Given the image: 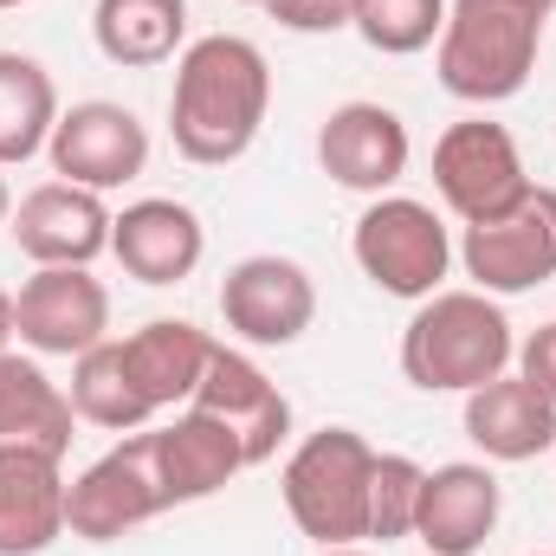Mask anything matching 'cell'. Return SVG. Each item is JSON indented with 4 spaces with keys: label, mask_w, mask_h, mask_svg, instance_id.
<instances>
[{
    "label": "cell",
    "mask_w": 556,
    "mask_h": 556,
    "mask_svg": "<svg viewBox=\"0 0 556 556\" xmlns=\"http://www.w3.org/2000/svg\"><path fill=\"white\" fill-rule=\"evenodd\" d=\"M266 111H273V65L253 39L240 33L188 39L168 91V137L188 162L201 168L240 162L266 130Z\"/></svg>",
    "instance_id": "obj_1"
},
{
    "label": "cell",
    "mask_w": 556,
    "mask_h": 556,
    "mask_svg": "<svg viewBox=\"0 0 556 556\" xmlns=\"http://www.w3.org/2000/svg\"><path fill=\"white\" fill-rule=\"evenodd\" d=\"M556 0H446L433 72L459 104H505L531 85Z\"/></svg>",
    "instance_id": "obj_2"
},
{
    "label": "cell",
    "mask_w": 556,
    "mask_h": 556,
    "mask_svg": "<svg viewBox=\"0 0 556 556\" xmlns=\"http://www.w3.org/2000/svg\"><path fill=\"white\" fill-rule=\"evenodd\" d=\"M518 356L511 317L485 291H433L402 330V376L420 395H472L498 382Z\"/></svg>",
    "instance_id": "obj_3"
},
{
    "label": "cell",
    "mask_w": 556,
    "mask_h": 556,
    "mask_svg": "<svg viewBox=\"0 0 556 556\" xmlns=\"http://www.w3.org/2000/svg\"><path fill=\"white\" fill-rule=\"evenodd\" d=\"M369 485H376V446L356 427L304 433L278 472L285 511L317 551H350L369 538Z\"/></svg>",
    "instance_id": "obj_4"
},
{
    "label": "cell",
    "mask_w": 556,
    "mask_h": 556,
    "mask_svg": "<svg viewBox=\"0 0 556 556\" xmlns=\"http://www.w3.org/2000/svg\"><path fill=\"white\" fill-rule=\"evenodd\" d=\"M350 253L376 291L408 298V304L446 291V273H453V233L415 194H376L350 233Z\"/></svg>",
    "instance_id": "obj_5"
},
{
    "label": "cell",
    "mask_w": 556,
    "mask_h": 556,
    "mask_svg": "<svg viewBox=\"0 0 556 556\" xmlns=\"http://www.w3.org/2000/svg\"><path fill=\"white\" fill-rule=\"evenodd\" d=\"M175 511L168 505V485H162V466H155V433L137 427L124 433L104 459H91L72 492H65V531L85 538V544H117L124 531H137L149 518Z\"/></svg>",
    "instance_id": "obj_6"
},
{
    "label": "cell",
    "mask_w": 556,
    "mask_h": 556,
    "mask_svg": "<svg viewBox=\"0 0 556 556\" xmlns=\"http://www.w3.org/2000/svg\"><path fill=\"white\" fill-rule=\"evenodd\" d=\"M433 188H440L446 214H459L466 227H479V220L511 214L538 181L525 175V155H518V142H511L505 124L459 117L433 142Z\"/></svg>",
    "instance_id": "obj_7"
},
{
    "label": "cell",
    "mask_w": 556,
    "mask_h": 556,
    "mask_svg": "<svg viewBox=\"0 0 556 556\" xmlns=\"http://www.w3.org/2000/svg\"><path fill=\"white\" fill-rule=\"evenodd\" d=\"M459 266L472 278V291L485 298H518L556 278V188H531L511 214L466 227L459 240Z\"/></svg>",
    "instance_id": "obj_8"
},
{
    "label": "cell",
    "mask_w": 556,
    "mask_h": 556,
    "mask_svg": "<svg viewBox=\"0 0 556 556\" xmlns=\"http://www.w3.org/2000/svg\"><path fill=\"white\" fill-rule=\"evenodd\" d=\"M13 330L33 356H85L111 337V291L91 266H33L13 298Z\"/></svg>",
    "instance_id": "obj_9"
},
{
    "label": "cell",
    "mask_w": 556,
    "mask_h": 556,
    "mask_svg": "<svg viewBox=\"0 0 556 556\" xmlns=\"http://www.w3.org/2000/svg\"><path fill=\"white\" fill-rule=\"evenodd\" d=\"M220 317L253 350H291L317 324V285L285 253H253L220 278Z\"/></svg>",
    "instance_id": "obj_10"
},
{
    "label": "cell",
    "mask_w": 556,
    "mask_h": 556,
    "mask_svg": "<svg viewBox=\"0 0 556 556\" xmlns=\"http://www.w3.org/2000/svg\"><path fill=\"white\" fill-rule=\"evenodd\" d=\"M46 155H52L59 181L111 194V188L137 181L142 168H149V130H142L137 111H124L111 98H85V104L59 111V130L46 142Z\"/></svg>",
    "instance_id": "obj_11"
},
{
    "label": "cell",
    "mask_w": 556,
    "mask_h": 556,
    "mask_svg": "<svg viewBox=\"0 0 556 556\" xmlns=\"http://www.w3.org/2000/svg\"><path fill=\"white\" fill-rule=\"evenodd\" d=\"M408 155H415V142H408V124L389 111V104H369V98H356V104H337L330 117H324V130H317V162H324V175L337 181V188H350V194H389L402 175H408Z\"/></svg>",
    "instance_id": "obj_12"
},
{
    "label": "cell",
    "mask_w": 556,
    "mask_h": 556,
    "mask_svg": "<svg viewBox=\"0 0 556 556\" xmlns=\"http://www.w3.org/2000/svg\"><path fill=\"white\" fill-rule=\"evenodd\" d=\"M111 207L91 188L72 181H39L33 194H20L7 233L33 266H91L98 253H111Z\"/></svg>",
    "instance_id": "obj_13"
},
{
    "label": "cell",
    "mask_w": 556,
    "mask_h": 556,
    "mask_svg": "<svg viewBox=\"0 0 556 556\" xmlns=\"http://www.w3.org/2000/svg\"><path fill=\"white\" fill-rule=\"evenodd\" d=\"M188 408H207L214 420H227L240 433V446H247V466H266L278 446H285V433H291L285 389H278L247 350H227V343H214L207 376H201V389H194Z\"/></svg>",
    "instance_id": "obj_14"
},
{
    "label": "cell",
    "mask_w": 556,
    "mask_h": 556,
    "mask_svg": "<svg viewBox=\"0 0 556 556\" xmlns=\"http://www.w3.org/2000/svg\"><path fill=\"white\" fill-rule=\"evenodd\" d=\"M498 511H505L498 472L479 466V459H453V466H433L420 479L415 538L433 556H479L485 538L498 531Z\"/></svg>",
    "instance_id": "obj_15"
},
{
    "label": "cell",
    "mask_w": 556,
    "mask_h": 556,
    "mask_svg": "<svg viewBox=\"0 0 556 556\" xmlns=\"http://www.w3.org/2000/svg\"><path fill=\"white\" fill-rule=\"evenodd\" d=\"M111 253L137 285H181L207 260V227L188 201L149 194V201H130L111 220Z\"/></svg>",
    "instance_id": "obj_16"
},
{
    "label": "cell",
    "mask_w": 556,
    "mask_h": 556,
    "mask_svg": "<svg viewBox=\"0 0 556 556\" xmlns=\"http://www.w3.org/2000/svg\"><path fill=\"white\" fill-rule=\"evenodd\" d=\"M65 459L0 446V556H46L65 538Z\"/></svg>",
    "instance_id": "obj_17"
},
{
    "label": "cell",
    "mask_w": 556,
    "mask_h": 556,
    "mask_svg": "<svg viewBox=\"0 0 556 556\" xmlns=\"http://www.w3.org/2000/svg\"><path fill=\"white\" fill-rule=\"evenodd\" d=\"M149 433H155V466H162L168 505H201L220 485H233L240 472H253L240 433L227 420H214L207 408H181L168 427H149Z\"/></svg>",
    "instance_id": "obj_18"
},
{
    "label": "cell",
    "mask_w": 556,
    "mask_h": 556,
    "mask_svg": "<svg viewBox=\"0 0 556 556\" xmlns=\"http://www.w3.org/2000/svg\"><path fill=\"white\" fill-rule=\"evenodd\" d=\"M466 440L498 466L544 459V453H556V402L538 395L518 369H505L498 382L466 395Z\"/></svg>",
    "instance_id": "obj_19"
},
{
    "label": "cell",
    "mask_w": 556,
    "mask_h": 556,
    "mask_svg": "<svg viewBox=\"0 0 556 556\" xmlns=\"http://www.w3.org/2000/svg\"><path fill=\"white\" fill-rule=\"evenodd\" d=\"M207 356H214V337L188 317H149L142 330L124 337V363H130V376H137V389L149 395L155 415L175 402H194Z\"/></svg>",
    "instance_id": "obj_20"
},
{
    "label": "cell",
    "mask_w": 556,
    "mask_h": 556,
    "mask_svg": "<svg viewBox=\"0 0 556 556\" xmlns=\"http://www.w3.org/2000/svg\"><path fill=\"white\" fill-rule=\"evenodd\" d=\"M72 395L39 369V356L7 350L0 356V446H33V453H72Z\"/></svg>",
    "instance_id": "obj_21"
},
{
    "label": "cell",
    "mask_w": 556,
    "mask_h": 556,
    "mask_svg": "<svg viewBox=\"0 0 556 556\" xmlns=\"http://www.w3.org/2000/svg\"><path fill=\"white\" fill-rule=\"evenodd\" d=\"M91 39L111 65L149 72L188 52V0H98Z\"/></svg>",
    "instance_id": "obj_22"
},
{
    "label": "cell",
    "mask_w": 556,
    "mask_h": 556,
    "mask_svg": "<svg viewBox=\"0 0 556 556\" xmlns=\"http://www.w3.org/2000/svg\"><path fill=\"white\" fill-rule=\"evenodd\" d=\"M59 130V85L39 59L0 52V168L33 162Z\"/></svg>",
    "instance_id": "obj_23"
},
{
    "label": "cell",
    "mask_w": 556,
    "mask_h": 556,
    "mask_svg": "<svg viewBox=\"0 0 556 556\" xmlns=\"http://www.w3.org/2000/svg\"><path fill=\"white\" fill-rule=\"evenodd\" d=\"M72 408H78V420H91L104 433H137L155 420L149 395L137 389V376L124 363V343H111V337L72 363Z\"/></svg>",
    "instance_id": "obj_24"
},
{
    "label": "cell",
    "mask_w": 556,
    "mask_h": 556,
    "mask_svg": "<svg viewBox=\"0 0 556 556\" xmlns=\"http://www.w3.org/2000/svg\"><path fill=\"white\" fill-rule=\"evenodd\" d=\"M446 0H350V33L382 59H415L440 39Z\"/></svg>",
    "instance_id": "obj_25"
},
{
    "label": "cell",
    "mask_w": 556,
    "mask_h": 556,
    "mask_svg": "<svg viewBox=\"0 0 556 556\" xmlns=\"http://www.w3.org/2000/svg\"><path fill=\"white\" fill-rule=\"evenodd\" d=\"M420 479H427L420 459H408V453H376V485H369V538H376V544L415 538Z\"/></svg>",
    "instance_id": "obj_26"
},
{
    "label": "cell",
    "mask_w": 556,
    "mask_h": 556,
    "mask_svg": "<svg viewBox=\"0 0 556 556\" xmlns=\"http://www.w3.org/2000/svg\"><path fill=\"white\" fill-rule=\"evenodd\" d=\"M266 13L291 33H343L350 26V0H273Z\"/></svg>",
    "instance_id": "obj_27"
},
{
    "label": "cell",
    "mask_w": 556,
    "mask_h": 556,
    "mask_svg": "<svg viewBox=\"0 0 556 556\" xmlns=\"http://www.w3.org/2000/svg\"><path fill=\"white\" fill-rule=\"evenodd\" d=\"M511 363H518V376H525L538 395H551V402H556V324H538V330L518 343V356H511Z\"/></svg>",
    "instance_id": "obj_28"
},
{
    "label": "cell",
    "mask_w": 556,
    "mask_h": 556,
    "mask_svg": "<svg viewBox=\"0 0 556 556\" xmlns=\"http://www.w3.org/2000/svg\"><path fill=\"white\" fill-rule=\"evenodd\" d=\"M13 337H20V330H13V291H0V356H7Z\"/></svg>",
    "instance_id": "obj_29"
},
{
    "label": "cell",
    "mask_w": 556,
    "mask_h": 556,
    "mask_svg": "<svg viewBox=\"0 0 556 556\" xmlns=\"http://www.w3.org/2000/svg\"><path fill=\"white\" fill-rule=\"evenodd\" d=\"M13 220V188H7V175H0V227Z\"/></svg>",
    "instance_id": "obj_30"
},
{
    "label": "cell",
    "mask_w": 556,
    "mask_h": 556,
    "mask_svg": "<svg viewBox=\"0 0 556 556\" xmlns=\"http://www.w3.org/2000/svg\"><path fill=\"white\" fill-rule=\"evenodd\" d=\"M317 556H369L363 544H350V551H317Z\"/></svg>",
    "instance_id": "obj_31"
},
{
    "label": "cell",
    "mask_w": 556,
    "mask_h": 556,
    "mask_svg": "<svg viewBox=\"0 0 556 556\" xmlns=\"http://www.w3.org/2000/svg\"><path fill=\"white\" fill-rule=\"evenodd\" d=\"M233 7H273V0H233Z\"/></svg>",
    "instance_id": "obj_32"
},
{
    "label": "cell",
    "mask_w": 556,
    "mask_h": 556,
    "mask_svg": "<svg viewBox=\"0 0 556 556\" xmlns=\"http://www.w3.org/2000/svg\"><path fill=\"white\" fill-rule=\"evenodd\" d=\"M13 7H26V0H0V13H13Z\"/></svg>",
    "instance_id": "obj_33"
}]
</instances>
